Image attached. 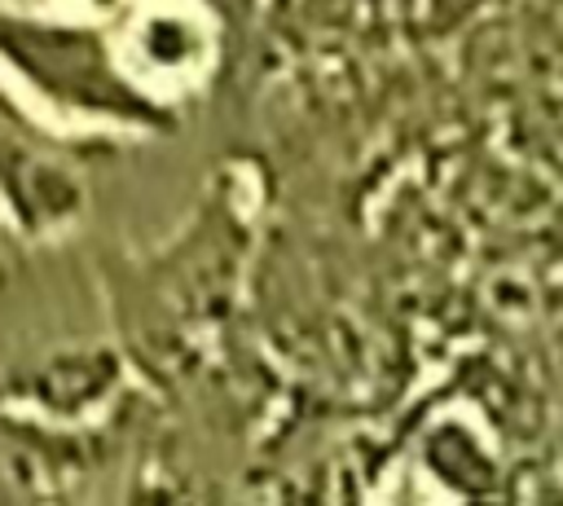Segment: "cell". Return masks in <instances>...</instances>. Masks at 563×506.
Masks as SVG:
<instances>
[{
  "instance_id": "obj_1",
  "label": "cell",
  "mask_w": 563,
  "mask_h": 506,
  "mask_svg": "<svg viewBox=\"0 0 563 506\" xmlns=\"http://www.w3.org/2000/svg\"><path fill=\"white\" fill-rule=\"evenodd\" d=\"M0 79L57 132H79L92 145L123 136H163L180 110L150 97L123 66L114 31L70 9H26L0 0Z\"/></svg>"
},
{
  "instance_id": "obj_2",
  "label": "cell",
  "mask_w": 563,
  "mask_h": 506,
  "mask_svg": "<svg viewBox=\"0 0 563 506\" xmlns=\"http://www.w3.org/2000/svg\"><path fill=\"white\" fill-rule=\"evenodd\" d=\"M88 141H70L44 123L0 79V211L22 238L48 242L70 233L88 211V185L79 154Z\"/></svg>"
},
{
  "instance_id": "obj_3",
  "label": "cell",
  "mask_w": 563,
  "mask_h": 506,
  "mask_svg": "<svg viewBox=\"0 0 563 506\" xmlns=\"http://www.w3.org/2000/svg\"><path fill=\"white\" fill-rule=\"evenodd\" d=\"M110 31L128 75L167 106L207 79L216 62V26L194 0H128Z\"/></svg>"
}]
</instances>
